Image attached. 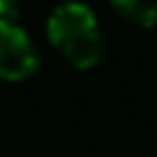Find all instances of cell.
<instances>
[{"label":"cell","instance_id":"cell-5","mask_svg":"<svg viewBox=\"0 0 157 157\" xmlns=\"http://www.w3.org/2000/svg\"><path fill=\"white\" fill-rule=\"evenodd\" d=\"M76 2H78V0H76Z\"/></svg>","mask_w":157,"mask_h":157},{"label":"cell","instance_id":"cell-4","mask_svg":"<svg viewBox=\"0 0 157 157\" xmlns=\"http://www.w3.org/2000/svg\"><path fill=\"white\" fill-rule=\"evenodd\" d=\"M19 14V0H0V19L14 21Z\"/></svg>","mask_w":157,"mask_h":157},{"label":"cell","instance_id":"cell-2","mask_svg":"<svg viewBox=\"0 0 157 157\" xmlns=\"http://www.w3.org/2000/svg\"><path fill=\"white\" fill-rule=\"evenodd\" d=\"M39 69V51L16 21L0 19V81L21 83Z\"/></svg>","mask_w":157,"mask_h":157},{"label":"cell","instance_id":"cell-3","mask_svg":"<svg viewBox=\"0 0 157 157\" xmlns=\"http://www.w3.org/2000/svg\"><path fill=\"white\" fill-rule=\"evenodd\" d=\"M111 12L134 28L150 30L157 25V0H109Z\"/></svg>","mask_w":157,"mask_h":157},{"label":"cell","instance_id":"cell-1","mask_svg":"<svg viewBox=\"0 0 157 157\" xmlns=\"http://www.w3.org/2000/svg\"><path fill=\"white\" fill-rule=\"evenodd\" d=\"M46 37L51 46L72 67L88 72L104 56V39L95 12L83 0H65L46 19Z\"/></svg>","mask_w":157,"mask_h":157}]
</instances>
